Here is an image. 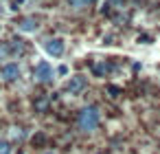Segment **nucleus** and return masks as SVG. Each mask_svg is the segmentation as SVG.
Wrapping results in <instances>:
<instances>
[{
	"label": "nucleus",
	"instance_id": "obj_7",
	"mask_svg": "<svg viewBox=\"0 0 160 154\" xmlns=\"http://www.w3.org/2000/svg\"><path fill=\"white\" fill-rule=\"evenodd\" d=\"M7 49H9V55H22V53H24V42H22L20 38H13Z\"/></svg>",
	"mask_w": 160,
	"mask_h": 154
},
{
	"label": "nucleus",
	"instance_id": "obj_12",
	"mask_svg": "<svg viewBox=\"0 0 160 154\" xmlns=\"http://www.w3.org/2000/svg\"><path fill=\"white\" fill-rule=\"evenodd\" d=\"M108 90H110V93H112V97H116V95H118V93H121V88H118V86H110V88H108Z\"/></svg>",
	"mask_w": 160,
	"mask_h": 154
},
{
	"label": "nucleus",
	"instance_id": "obj_3",
	"mask_svg": "<svg viewBox=\"0 0 160 154\" xmlns=\"http://www.w3.org/2000/svg\"><path fill=\"white\" fill-rule=\"evenodd\" d=\"M20 75H22V68L18 62H5L0 66V79L2 82H16L20 79Z\"/></svg>",
	"mask_w": 160,
	"mask_h": 154
},
{
	"label": "nucleus",
	"instance_id": "obj_6",
	"mask_svg": "<svg viewBox=\"0 0 160 154\" xmlns=\"http://www.w3.org/2000/svg\"><path fill=\"white\" fill-rule=\"evenodd\" d=\"M40 29V22L35 20V18H24L20 24H18V31H22V33H35Z\"/></svg>",
	"mask_w": 160,
	"mask_h": 154
},
{
	"label": "nucleus",
	"instance_id": "obj_14",
	"mask_svg": "<svg viewBox=\"0 0 160 154\" xmlns=\"http://www.w3.org/2000/svg\"><path fill=\"white\" fill-rule=\"evenodd\" d=\"M48 154H53V152H48Z\"/></svg>",
	"mask_w": 160,
	"mask_h": 154
},
{
	"label": "nucleus",
	"instance_id": "obj_11",
	"mask_svg": "<svg viewBox=\"0 0 160 154\" xmlns=\"http://www.w3.org/2000/svg\"><path fill=\"white\" fill-rule=\"evenodd\" d=\"M55 75H68V66H59V68L55 71Z\"/></svg>",
	"mask_w": 160,
	"mask_h": 154
},
{
	"label": "nucleus",
	"instance_id": "obj_13",
	"mask_svg": "<svg viewBox=\"0 0 160 154\" xmlns=\"http://www.w3.org/2000/svg\"><path fill=\"white\" fill-rule=\"evenodd\" d=\"M0 9H2V0H0Z\"/></svg>",
	"mask_w": 160,
	"mask_h": 154
},
{
	"label": "nucleus",
	"instance_id": "obj_2",
	"mask_svg": "<svg viewBox=\"0 0 160 154\" xmlns=\"http://www.w3.org/2000/svg\"><path fill=\"white\" fill-rule=\"evenodd\" d=\"M33 79L40 82V84H51L55 79V68L46 62V60H40L35 66H33Z\"/></svg>",
	"mask_w": 160,
	"mask_h": 154
},
{
	"label": "nucleus",
	"instance_id": "obj_9",
	"mask_svg": "<svg viewBox=\"0 0 160 154\" xmlns=\"http://www.w3.org/2000/svg\"><path fill=\"white\" fill-rule=\"evenodd\" d=\"M0 154H11V145L7 141H0Z\"/></svg>",
	"mask_w": 160,
	"mask_h": 154
},
{
	"label": "nucleus",
	"instance_id": "obj_10",
	"mask_svg": "<svg viewBox=\"0 0 160 154\" xmlns=\"http://www.w3.org/2000/svg\"><path fill=\"white\" fill-rule=\"evenodd\" d=\"M9 55V49H7V44H0V60H5Z\"/></svg>",
	"mask_w": 160,
	"mask_h": 154
},
{
	"label": "nucleus",
	"instance_id": "obj_8",
	"mask_svg": "<svg viewBox=\"0 0 160 154\" xmlns=\"http://www.w3.org/2000/svg\"><path fill=\"white\" fill-rule=\"evenodd\" d=\"M66 3H68V7H70V9H75V11H81V9H86L88 5L97 3V0H66Z\"/></svg>",
	"mask_w": 160,
	"mask_h": 154
},
{
	"label": "nucleus",
	"instance_id": "obj_4",
	"mask_svg": "<svg viewBox=\"0 0 160 154\" xmlns=\"http://www.w3.org/2000/svg\"><path fill=\"white\" fill-rule=\"evenodd\" d=\"M44 51H46L48 57H62L64 51H66L64 38H51V40H46V42H44Z\"/></svg>",
	"mask_w": 160,
	"mask_h": 154
},
{
	"label": "nucleus",
	"instance_id": "obj_5",
	"mask_svg": "<svg viewBox=\"0 0 160 154\" xmlns=\"http://www.w3.org/2000/svg\"><path fill=\"white\" fill-rule=\"evenodd\" d=\"M66 93L68 95H81L86 88H88V79H86V75H72L68 82H66Z\"/></svg>",
	"mask_w": 160,
	"mask_h": 154
},
{
	"label": "nucleus",
	"instance_id": "obj_1",
	"mask_svg": "<svg viewBox=\"0 0 160 154\" xmlns=\"http://www.w3.org/2000/svg\"><path fill=\"white\" fill-rule=\"evenodd\" d=\"M99 123H101V112H99V108H94V106L81 108V112H79V117H77L79 130H83V132H94V130L99 128Z\"/></svg>",
	"mask_w": 160,
	"mask_h": 154
}]
</instances>
